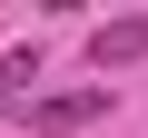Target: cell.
<instances>
[{
    "label": "cell",
    "instance_id": "3",
    "mask_svg": "<svg viewBox=\"0 0 148 138\" xmlns=\"http://www.w3.org/2000/svg\"><path fill=\"white\" fill-rule=\"evenodd\" d=\"M40 79V49H10V59H0V99H10V89H30Z\"/></svg>",
    "mask_w": 148,
    "mask_h": 138
},
{
    "label": "cell",
    "instance_id": "1",
    "mask_svg": "<svg viewBox=\"0 0 148 138\" xmlns=\"http://www.w3.org/2000/svg\"><path fill=\"white\" fill-rule=\"evenodd\" d=\"M99 109H109V89H59V99L30 109V138H69V128H89Z\"/></svg>",
    "mask_w": 148,
    "mask_h": 138
},
{
    "label": "cell",
    "instance_id": "2",
    "mask_svg": "<svg viewBox=\"0 0 148 138\" xmlns=\"http://www.w3.org/2000/svg\"><path fill=\"white\" fill-rule=\"evenodd\" d=\"M89 59H99V69H138V59H148V10H128V20H109V30L89 40Z\"/></svg>",
    "mask_w": 148,
    "mask_h": 138
}]
</instances>
